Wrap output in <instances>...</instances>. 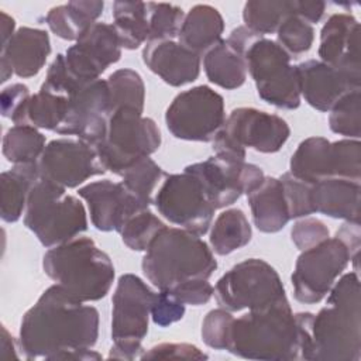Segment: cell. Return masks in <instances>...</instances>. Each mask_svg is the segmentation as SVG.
Wrapping results in <instances>:
<instances>
[{
  "mask_svg": "<svg viewBox=\"0 0 361 361\" xmlns=\"http://www.w3.org/2000/svg\"><path fill=\"white\" fill-rule=\"evenodd\" d=\"M61 285L42 292L21 320L18 347L27 360H61L66 353L92 348L99 337V312Z\"/></svg>",
  "mask_w": 361,
  "mask_h": 361,
  "instance_id": "obj_1",
  "label": "cell"
},
{
  "mask_svg": "<svg viewBox=\"0 0 361 361\" xmlns=\"http://www.w3.org/2000/svg\"><path fill=\"white\" fill-rule=\"evenodd\" d=\"M313 313H293L288 298L234 319L226 351L259 361L309 360Z\"/></svg>",
  "mask_w": 361,
  "mask_h": 361,
  "instance_id": "obj_2",
  "label": "cell"
},
{
  "mask_svg": "<svg viewBox=\"0 0 361 361\" xmlns=\"http://www.w3.org/2000/svg\"><path fill=\"white\" fill-rule=\"evenodd\" d=\"M361 358L360 278L341 275L327 293V303L310 322L312 361H358Z\"/></svg>",
  "mask_w": 361,
  "mask_h": 361,
  "instance_id": "obj_3",
  "label": "cell"
},
{
  "mask_svg": "<svg viewBox=\"0 0 361 361\" xmlns=\"http://www.w3.org/2000/svg\"><path fill=\"white\" fill-rule=\"evenodd\" d=\"M141 268L155 288L171 290L190 279H209L217 261L200 235L180 227H165L147 248Z\"/></svg>",
  "mask_w": 361,
  "mask_h": 361,
  "instance_id": "obj_4",
  "label": "cell"
},
{
  "mask_svg": "<svg viewBox=\"0 0 361 361\" xmlns=\"http://www.w3.org/2000/svg\"><path fill=\"white\" fill-rule=\"evenodd\" d=\"M44 272L80 302L103 299L114 281V265L92 238L75 237L49 248L42 257Z\"/></svg>",
  "mask_w": 361,
  "mask_h": 361,
  "instance_id": "obj_5",
  "label": "cell"
},
{
  "mask_svg": "<svg viewBox=\"0 0 361 361\" xmlns=\"http://www.w3.org/2000/svg\"><path fill=\"white\" fill-rule=\"evenodd\" d=\"M24 226L38 241L52 248L66 243L87 230V216L83 203L66 189L39 179L31 189L24 212Z\"/></svg>",
  "mask_w": 361,
  "mask_h": 361,
  "instance_id": "obj_6",
  "label": "cell"
},
{
  "mask_svg": "<svg viewBox=\"0 0 361 361\" xmlns=\"http://www.w3.org/2000/svg\"><path fill=\"white\" fill-rule=\"evenodd\" d=\"M161 145L157 123L142 111L120 107L109 114L106 133L94 145L100 162L116 175H123L137 161L149 157Z\"/></svg>",
  "mask_w": 361,
  "mask_h": 361,
  "instance_id": "obj_7",
  "label": "cell"
},
{
  "mask_svg": "<svg viewBox=\"0 0 361 361\" xmlns=\"http://www.w3.org/2000/svg\"><path fill=\"white\" fill-rule=\"evenodd\" d=\"M155 292L137 275L124 274L118 278L113 293L111 338L109 358H141L142 338L148 333L151 307Z\"/></svg>",
  "mask_w": 361,
  "mask_h": 361,
  "instance_id": "obj_8",
  "label": "cell"
},
{
  "mask_svg": "<svg viewBox=\"0 0 361 361\" xmlns=\"http://www.w3.org/2000/svg\"><path fill=\"white\" fill-rule=\"evenodd\" d=\"M243 56L247 72L264 102L283 110H295L300 106L298 68L290 65L292 56L276 41L255 35Z\"/></svg>",
  "mask_w": 361,
  "mask_h": 361,
  "instance_id": "obj_9",
  "label": "cell"
},
{
  "mask_svg": "<svg viewBox=\"0 0 361 361\" xmlns=\"http://www.w3.org/2000/svg\"><path fill=\"white\" fill-rule=\"evenodd\" d=\"M290 135L288 123L254 107L234 109L213 140L216 154L245 159L247 148L264 154L278 152Z\"/></svg>",
  "mask_w": 361,
  "mask_h": 361,
  "instance_id": "obj_10",
  "label": "cell"
},
{
  "mask_svg": "<svg viewBox=\"0 0 361 361\" xmlns=\"http://www.w3.org/2000/svg\"><path fill=\"white\" fill-rule=\"evenodd\" d=\"M213 295L228 312L259 309L286 296L275 268L259 258H248L230 268L217 281Z\"/></svg>",
  "mask_w": 361,
  "mask_h": 361,
  "instance_id": "obj_11",
  "label": "cell"
},
{
  "mask_svg": "<svg viewBox=\"0 0 361 361\" xmlns=\"http://www.w3.org/2000/svg\"><path fill=\"white\" fill-rule=\"evenodd\" d=\"M224 121L223 96L206 85L176 94L165 113L169 133L185 141H213Z\"/></svg>",
  "mask_w": 361,
  "mask_h": 361,
  "instance_id": "obj_12",
  "label": "cell"
},
{
  "mask_svg": "<svg viewBox=\"0 0 361 361\" xmlns=\"http://www.w3.org/2000/svg\"><path fill=\"white\" fill-rule=\"evenodd\" d=\"M351 262L347 247L336 237L303 250L290 276L298 302L313 305L323 300L337 278Z\"/></svg>",
  "mask_w": 361,
  "mask_h": 361,
  "instance_id": "obj_13",
  "label": "cell"
},
{
  "mask_svg": "<svg viewBox=\"0 0 361 361\" xmlns=\"http://www.w3.org/2000/svg\"><path fill=\"white\" fill-rule=\"evenodd\" d=\"M185 172L197 179L214 209L231 206L243 193L248 195L265 178L259 166L248 164L245 159L221 154H214L202 162L188 165Z\"/></svg>",
  "mask_w": 361,
  "mask_h": 361,
  "instance_id": "obj_14",
  "label": "cell"
},
{
  "mask_svg": "<svg viewBox=\"0 0 361 361\" xmlns=\"http://www.w3.org/2000/svg\"><path fill=\"white\" fill-rule=\"evenodd\" d=\"M152 203L169 223L197 235L206 234L212 227L216 209L206 197L197 179L185 171L166 173Z\"/></svg>",
  "mask_w": 361,
  "mask_h": 361,
  "instance_id": "obj_15",
  "label": "cell"
},
{
  "mask_svg": "<svg viewBox=\"0 0 361 361\" xmlns=\"http://www.w3.org/2000/svg\"><path fill=\"white\" fill-rule=\"evenodd\" d=\"M37 166L41 179L65 189L78 188L92 176L106 172L94 147L71 138L49 141L37 161Z\"/></svg>",
  "mask_w": 361,
  "mask_h": 361,
  "instance_id": "obj_16",
  "label": "cell"
},
{
  "mask_svg": "<svg viewBox=\"0 0 361 361\" xmlns=\"http://www.w3.org/2000/svg\"><path fill=\"white\" fill-rule=\"evenodd\" d=\"M121 58V45L111 24L94 23L63 54L69 76L85 85L100 79V75Z\"/></svg>",
  "mask_w": 361,
  "mask_h": 361,
  "instance_id": "obj_17",
  "label": "cell"
},
{
  "mask_svg": "<svg viewBox=\"0 0 361 361\" xmlns=\"http://www.w3.org/2000/svg\"><path fill=\"white\" fill-rule=\"evenodd\" d=\"M110 114V94L107 82L96 79L79 86L68 96L65 120L55 133L75 135L92 147L97 145L107 126Z\"/></svg>",
  "mask_w": 361,
  "mask_h": 361,
  "instance_id": "obj_18",
  "label": "cell"
},
{
  "mask_svg": "<svg viewBox=\"0 0 361 361\" xmlns=\"http://www.w3.org/2000/svg\"><path fill=\"white\" fill-rule=\"evenodd\" d=\"M78 195L87 203L92 224L100 231L120 233L133 214L149 207L137 199L123 182L109 179L90 182L79 188Z\"/></svg>",
  "mask_w": 361,
  "mask_h": 361,
  "instance_id": "obj_19",
  "label": "cell"
},
{
  "mask_svg": "<svg viewBox=\"0 0 361 361\" xmlns=\"http://www.w3.org/2000/svg\"><path fill=\"white\" fill-rule=\"evenodd\" d=\"M319 58L361 85L360 24L347 13L331 14L320 31Z\"/></svg>",
  "mask_w": 361,
  "mask_h": 361,
  "instance_id": "obj_20",
  "label": "cell"
},
{
  "mask_svg": "<svg viewBox=\"0 0 361 361\" xmlns=\"http://www.w3.org/2000/svg\"><path fill=\"white\" fill-rule=\"evenodd\" d=\"M142 61L151 72L173 87L195 82L202 65V56L183 47L178 39L147 41Z\"/></svg>",
  "mask_w": 361,
  "mask_h": 361,
  "instance_id": "obj_21",
  "label": "cell"
},
{
  "mask_svg": "<svg viewBox=\"0 0 361 361\" xmlns=\"http://www.w3.org/2000/svg\"><path fill=\"white\" fill-rule=\"evenodd\" d=\"M296 68L300 96H303L309 106L319 111H329L340 97L361 86L341 71L320 59H307L296 65Z\"/></svg>",
  "mask_w": 361,
  "mask_h": 361,
  "instance_id": "obj_22",
  "label": "cell"
},
{
  "mask_svg": "<svg viewBox=\"0 0 361 361\" xmlns=\"http://www.w3.org/2000/svg\"><path fill=\"white\" fill-rule=\"evenodd\" d=\"M360 182L344 178H324L310 186L314 213L345 221H360Z\"/></svg>",
  "mask_w": 361,
  "mask_h": 361,
  "instance_id": "obj_23",
  "label": "cell"
},
{
  "mask_svg": "<svg viewBox=\"0 0 361 361\" xmlns=\"http://www.w3.org/2000/svg\"><path fill=\"white\" fill-rule=\"evenodd\" d=\"M51 41L45 30L21 27L1 48V58L18 78H32L45 65Z\"/></svg>",
  "mask_w": 361,
  "mask_h": 361,
  "instance_id": "obj_24",
  "label": "cell"
},
{
  "mask_svg": "<svg viewBox=\"0 0 361 361\" xmlns=\"http://www.w3.org/2000/svg\"><path fill=\"white\" fill-rule=\"evenodd\" d=\"M254 226L262 233H278L290 220L279 178L265 176L247 195Z\"/></svg>",
  "mask_w": 361,
  "mask_h": 361,
  "instance_id": "obj_25",
  "label": "cell"
},
{
  "mask_svg": "<svg viewBox=\"0 0 361 361\" xmlns=\"http://www.w3.org/2000/svg\"><path fill=\"white\" fill-rule=\"evenodd\" d=\"M224 20L217 8L209 4L193 6L183 18L178 41L188 49L203 56L221 39Z\"/></svg>",
  "mask_w": 361,
  "mask_h": 361,
  "instance_id": "obj_26",
  "label": "cell"
},
{
  "mask_svg": "<svg viewBox=\"0 0 361 361\" xmlns=\"http://www.w3.org/2000/svg\"><path fill=\"white\" fill-rule=\"evenodd\" d=\"M41 179L37 162L17 164L0 175V214L6 223H16L25 212L28 195Z\"/></svg>",
  "mask_w": 361,
  "mask_h": 361,
  "instance_id": "obj_27",
  "label": "cell"
},
{
  "mask_svg": "<svg viewBox=\"0 0 361 361\" xmlns=\"http://www.w3.org/2000/svg\"><path fill=\"white\" fill-rule=\"evenodd\" d=\"M103 8L104 3L99 0H73L52 7L45 21L56 37L76 42L89 27L97 23Z\"/></svg>",
  "mask_w": 361,
  "mask_h": 361,
  "instance_id": "obj_28",
  "label": "cell"
},
{
  "mask_svg": "<svg viewBox=\"0 0 361 361\" xmlns=\"http://www.w3.org/2000/svg\"><path fill=\"white\" fill-rule=\"evenodd\" d=\"M202 62L207 79L216 86L233 90L245 83L248 72L244 56L223 38L203 54Z\"/></svg>",
  "mask_w": 361,
  "mask_h": 361,
  "instance_id": "obj_29",
  "label": "cell"
},
{
  "mask_svg": "<svg viewBox=\"0 0 361 361\" xmlns=\"http://www.w3.org/2000/svg\"><path fill=\"white\" fill-rule=\"evenodd\" d=\"M289 172L306 183L333 176L331 142L324 137L303 140L290 157Z\"/></svg>",
  "mask_w": 361,
  "mask_h": 361,
  "instance_id": "obj_30",
  "label": "cell"
},
{
  "mask_svg": "<svg viewBox=\"0 0 361 361\" xmlns=\"http://www.w3.org/2000/svg\"><path fill=\"white\" fill-rule=\"evenodd\" d=\"M66 110V96L39 89L38 93L27 97L11 117V121L17 126H31L34 128L56 131L65 120Z\"/></svg>",
  "mask_w": 361,
  "mask_h": 361,
  "instance_id": "obj_31",
  "label": "cell"
},
{
  "mask_svg": "<svg viewBox=\"0 0 361 361\" xmlns=\"http://www.w3.org/2000/svg\"><path fill=\"white\" fill-rule=\"evenodd\" d=\"M113 28L124 49H137L148 41V11L144 1L118 0L113 3Z\"/></svg>",
  "mask_w": 361,
  "mask_h": 361,
  "instance_id": "obj_32",
  "label": "cell"
},
{
  "mask_svg": "<svg viewBox=\"0 0 361 361\" xmlns=\"http://www.w3.org/2000/svg\"><path fill=\"white\" fill-rule=\"evenodd\" d=\"M252 230L247 216L241 209H227L221 212L210 230L212 251L217 255H228L251 241Z\"/></svg>",
  "mask_w": 361,
  "mask_h": 361,
  "instance_id": "obj_33",
  "label": "cell"
},
{
  "mask_svg": "<svg viewBox=\"0 0 361 361\" xmlns=\"http://www.w3.org/2000/svg\"><path fill=\"white\" fill-rule=\"evenodd\" d=\"M295 14V0H250L243 8L244 27L259 35L274 34L282 21Z\"/></svg>",
  "mask_w": 361,
  "mask_h": 361,
  "instance_id": "obj_34",
  "label": "cell"
},
{
  "mask_svg": "<svg viewBox=\"0 0 361 361\" xmlns=\"http://www.w3.org/2000/svg\"><path fill=\"white\" fill-rule=\"evenodd\" d=\"M45 148V135L31 126L10 127L3 137V155L13 165L34 164Z\"/></svg>",
  "mask_w": 361,
  "mask_h": 361,
  "instance_id": "obj_35",
  "label": "cell"
},
{
  "mask_svg": "<svg viewBox=\"0 0 361 361\" xmlns=\"http://www.w3.org/2000/svg\"><path fill=\"white\" fill-rule=\"evenodd\" d=\"M106 82L110 94V113L120 107L144 111L145 85L138 72L127 68L117 69Z\"/></svg>",
  "mask_w": 361,
  "mask_h": 361,
  "instance_id": "obj_36",
  "label": "cell"
},
{
  "mask_svg": "<svg viewBox=\"0 0 361 361\" xmlns=\"http://www.w3.org/2000/svg\"><path fill=\"white\" fill-rule=\"evenodd\" d=\"M121 176L124 186L144 204L149 206L154 202L152 195L155 189L165 179L166 173L154 159L145 157L131 165Z\"/></svg>",
  "mask_w": 361,
  "mask_h": 361,
  "instance_id": "obj_37",
  "label": "cell"
},
{
  "mask_svg": "<svg viewBox=\"0 0 361 361\" xmlns=\"http://www.w3.org/2000/svg\"><path fill=\"white\" fill-rule=\"evenodd\" d=\"M329 126L336 134L358 140L361 134L360 89L350 90L329 110Z\"/></svg>",
  "mask_w": 361,
  "mask_h": 361,
  "instance_id": "obj_38",
  "label": "cell"
},
{
  "mask_svg": "<svg viewBox=\"0 0 361 361\" xmlns=\"http://www.w3.org/2000/svg\"><path fill=\"white\" fill-rule=\"evenodd\" d=\"M165 223L158 219L149 209L133 214L121 227L120 235L123 243L133 251H147L151 241L165 228Z\"/></svg>",
  "mask_w": 361,
  "mask_h": 361,
  "instance_id": "obj_39",
  "label": "cell"
},
{
  "mask_svg": "<svg viewBox=\"0 0 361 361\" xmlns=\"http://www.w3.org/2000/svg\"><path fill=\"white\" fill-rule=\"evenodd\" d=\"M148 11V41L178 39L185 13L180 7L168 3H147Z\"/></svg>",
  "mask_w": 361,
  "mask_h": 361,
  "instance_id": "obj_40",
  "label": "cell"
},
{
  "mask_svg": "<svg viewBox=\"0 0 361 361\" xmlns=\"http://www.w3.org/2000/svg\"><path fill=\"white\" fill-rule=\"evenodd\" d=\"M314 41L312 24L292 14L288 16L276 30V42L292 56L307 52Z\"/></svg>",
  "mask_w": 361,
  "mask_h": 361,
  "instance_id": "obj_41",
  "label": "cell"
},
{
  "mask_svg": "<svg viewBox=\"0 0 361 361\" xmlns=\"http://www.w3.org/2000/svg\"><path fill=\"white\" fill-rule=\"evenodd\" d=\"M333 176L360 182L361 179V144L354 138L331 142Z\"/></svg>",
  "mask_w": 361,
  "mask_h": 361,
  "instance_id": "obj_42",
  "label": "cell"
},
{
  "mask_svg": "<svg viewBox=\"0 0 361 361\" xmlns=\"http://www.w3.org/2000/svg\"><path fill=\"white\" fill-rule=\"evenodd\" d=\"M279 180L283 188V196L290 219L307 217L309 214L314 213L310 202L312 183L298 179L290 172H285Z\"/></svg>",
  "mask_w": 361,
  "mask_h": 361,
  "instance_id": "obj_43",
  "label": "cell"
},
{
  "mask_svg": "<svg viewBox=\"0 0 361 361\" xmlns=\"http://www.w3.org/2000/svg\"><path fill=\"white\" fill-rule=\"evenodd\" d=\"M233 320L231 312L223 307L210 310L202 322V338L204 344L214 350H226Z\"/></svg>",
  "mask_w": 361,
  "mask_h": 361,
  "instance_id": "obj_44",
  "label": "cell"
},
{
  "mask_svg": "<svg viewBox=\"0 0 361 361\" xmlns=\"http://www.w3.org/2000/svg\"><path fill=\"white\" fill-rule=\"evenodd\" d=\"M329 237L330 231L327 226L322 220L313 217H303L290 228V238L300 251L312 248Z\"/></svg>",
  "mask_w": 361,
  "mask_h": 361,
  "instance_id": "obj_45",
  "label": "cell"
},
{
  "mask_svg": "<svg viewBox=\"0 0 361 361\" xmlns=\"http://www.w3.org/2000/svg\"><path fill=\"white\" fill-rule=\"evenodd\" d=\"M185 314V305L178 300L171 292L159 290L155 295L152 307H151V319L159 327H168L172 323L179 322Z\"/></svg>",
  "mask_w": 361,
  "mask_h": 361,
  "instance_id": "obj_46",
  "label": "cell"
},
{
  "mask_svg": "<svg viewBox=\"0 0 361 361\" xmlns=\"http://www.w3.org/2000/svg\"><path fill=\"white\" fill-rule=\"evenodd\" d=\"M168 292H171L183 305L200 306L212 299L214 288L207 279H190L176 285Z\"/></svg>",
  "mask_w": 361,
  "mask_h": 361,
  "instance_id": "obj_47",
  "label": "cell"
},
{
  "mask_svg": "<svg viewBox=\"0 0 361 361\" xmlns=\"http://www.w3.org/2000/svg\"><path fill=\"white\" fill-rule=\"evenodd\" d=\"M142 360L145 358H186V360H207V355L196 345L188 343H162L144 350Z\"/></svg>",
  "mask_w": 361,
  "mask_h": 361,
  "instance_id": "obj_48",
  "label": "cell"
},
{
  "mask_svg": "<svg viewBox=\"0 0 361 361\" xmlns=\"http://www.w3.org/2000/svg\"><path fill=\"white\" fill-rule=\"evenodd\" d=\"M27 97H30V90L23 83H14V85L4 87L0 94L1 114L11 120L14 113L27 100Z\"/></svg>",
  "mask_w": 361,
  "mask_h": 361,
  "instance_id": "obj_49",
  "label": "cell"
},
{
  "mask_svg": "<svg viewBox=\"0 0 361 361\" xmlns=\"http://www.w3.org/2000/svg\"><path fill=\"white\" fill-rule=\"evenodd\" d=\"M336 238H338L348 250L351 262L354 265V271H358V258H360V221H345L336 233Z\"/></svg>",
  "mask_w": 361,
  "mask_h": 361,
  "instance_id": "obj_50",
  "label": "cell"
},
{
  "mask_svg": "<svg viewBox=\"0 0 361 361\" xmlns=\"http://www.w3.org/2000/svg\"><path fill=\"white\" fill-rule=\"evenodd\" d=\"M324 10H326V3L324 1H320V0H314V1L295 0V16L307 21L309 24L319 23L320 18L324 14Z\"/></svg>",
  "mask_w": 361,
  "mask_h": 361,
  "instance_id": "obj_51",
  "label": "cell"
},
{
  "mask_svg": "<svg viewBox=\"0 0 361 361\" xmlns=\"http://www.w3.org/2000/svg\"><path fill=\"white\" fill-rule=\"evenodd\" d=\"M1 358H20L17 351H20L18 341L16 343L11 334L7 331L4 326H1V347H0Z\"/></svg>",
  "mask_w": 361,
  "mask_h": 361,
  "instance_id": "obj_52",
  "label": "cell"
},
{
  "mask_svg": "<svg viewBox=\"0 0 361 361\" xmlns=\"http://www.w3.org/2000/svg\"><path fill=\"white\" fill-rule=\"evenodd\" d=\"M0 16H1V47L0 48H3L10 39H11V37L14 35V28H16V21H14V18L13 17H10L7 13H4V11H1L0 13Z\"/></svg>",
  "mask_w": 361,
  "mask_h": 361,
  "instance_id": "obj_53",
  "label": "cell"
}]
</instances>
